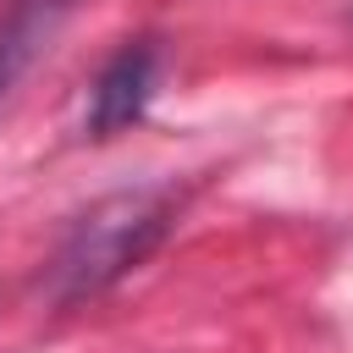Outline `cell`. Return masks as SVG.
<instances>
[{"label":"cell","mask_w":353,"mask_h":353,"mask_svg":"<svg viewBox=\"0 0 353 353\" xmlns=\"http://www.w3.org/2000/svg\"><path fill=\"white\" fill-rule=\"evenodd\" d=\"M176 221V193L171 188H127V193H105L94 199L66 237L55 243L50 265H44V292L72 309L83 298H99L105 287H116L127 270H138L160 237Z\"/></svg>","instance_id":"6da1fadb"},{"label":"cell","mask_w":353,"mask_h":353,"mask_svg":"<svg viewBox=\"0 0 353 353\" xmlns=\"http://www.w3.org/2000/svg\"><path fill=\"white\" fill-rule=\"evenodd\" d=\"M160 83V44L154 39H127L94 77L88 88V138H116L121 127H132Z\"/></svg>","instance_id":"7a4b0ae2"},{"label":"cell","mask_w":353,"mask_h":353,"mask_svg":"<svg viewBox=\"0 0 353 353\" xmlns=\"http://www.w3.org/2000/svg\"><path fill=\"white\" fill-rule=\"evenodd\" d=\"M61 17H66V0H11L0 11V99L33 66V55L50 44Z\"/></svg>","instance_id":"3957f363"}]
</instances>
